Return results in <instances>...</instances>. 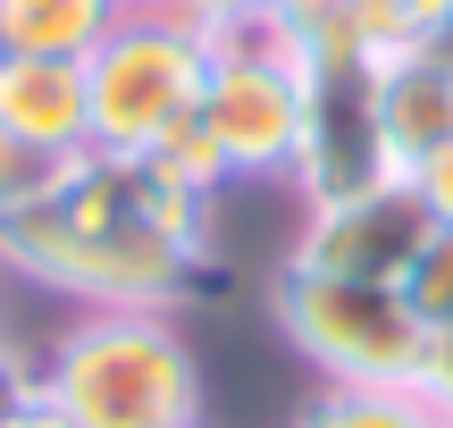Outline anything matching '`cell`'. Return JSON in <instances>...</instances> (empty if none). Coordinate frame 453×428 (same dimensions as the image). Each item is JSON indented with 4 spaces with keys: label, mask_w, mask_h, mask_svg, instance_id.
<instances>
[{
    "label": "cell",
    "mask_w": 453,
    "mask_h": 428,
    "mask_svg": "<svg viewBox=\"0 0 453 428\" xmlns=\"http://www.w3.org/2000/svg\"><path fill=\"white\" fill-rule=\"evenodd\" d=\"M0 261L93 311H168L219 278L211 194L177 185L160 160L84 151L34 210L0 218Z\"/></svg>",
    "instance_id": "obj_1"
},
{
    "label": "cell",
    "mask_w": 453,
    "mask_h": 428,
    "mask_svg": "<svg viewBox=\"0 0 453 428\" xmlns=\"http://www.w3.org/2000/svg\"><path fill=\"white\" fill-rule=\"evenodd\" d=\"M76 428H202V370L160 311H93L34 370Z\"/></svg>",
    "instance_id": "obj_2"
},
{
    "label": "cell",
    "mask_w": 453,
    "mask_h": 428,
    "mask_svg": "<svg viewBox=\"0 0 453 428\" xmlns=\"http://www.w3.org/2000/svg\"><path fill=\"white\" fill-rule=\"evenodd\" d=\"M84 93H93V151L118 160H151L202 118L211 93V34L194 9H127L110 42L84 59Z\"/></svg>",
    "instance_id": "obj_3"
},
{
    "label": "cell",
    "mask_w": 453,
    "mask_h": 428,
    "mask_svg": "<svg viewBox=\"0 0 453 428\" xmlns=\"http://www.w3.org/2000/svg\"><path fill=\"white\" fill-rule=\"evenodd\" d=\"M277 328L294 336L311 370H327V386H411L428 328L403 311L395 286L361 278H319V269H277Z\"/></svg>",
    "instance_id": "obj_4"
},
{
    "label": "cell",
    "mask_w": 453,
    "mask_h": 428,
    "mask_svg": "<svg viewBox=\"0 0 453 428\" xmlns=\"http://www.w3.org/2000/svg\"><path fill=\"white\" fill-rule=\"evenodd\" d=\"M387 126H378V76L353 59H311L303 84V151H294V185H303V210L311 202H344V194H370V185H395Z\"/></svg>",
    "instance_id": "obj_5"
},
{
    "label": "cell",
    "mask_w": 453,
    "mask_h": 428,
    "mask_svg": "<svg viewBox=\"0 0 453 428\" xmlns=\"http://www.w3.org/2000/svg\"><path fill=\"white\" fill-rule=\"evenodd\" d=\"M437 235L420 185L395 177L370 185V194H344V202H311L303 235H294V269H319V278H361V286H395L403 294V269L420 261V244Z\"/></svg>",
    "instance_id": "obj_6"
},
{
    "label": "cell",
    "mask_w": 453,
    "mask_h": 428,
    "mask_svg": "<svg viewBox=\"0 0 453 428\" xmlns=\"http://www.w3.org/2000/svg\"><path fill=\"white\" fill-rule=\"evenodd\" d=\"M303 84L286 67H243V59H211V93H202V143L219 151L226 185L235 177H294L303 151Z\"/></svg>",
    "instance_id": "obj_7"
},
{
    "label": "cell",
    "mask_w": 453,
    "mask_h": 428,
    "mask_svg": "<svg viewBox=\"0 0 453 428\" xmlns=\"http://www.w3.org/2000/svg\"><path fill=\"white\" fill-rule=\"evenodd\" d=\"M0 126H9L17 143L50 151V160H84V151H93L84 59H9V50H0Z\"/></svg>",
    "instance_id": "obj_8"
},
{
    "label": "cell",
    "mask_w": 453,
    "mask_h": 428,
    "mask_svg": "<svg viewBox=\"0 0 453 428\" xmlns=\"http://www.w3.org/2000/svg\"><path fill=\"white\" fill-rule=\"evenodd\" d=\"M378 126H387V151L395 168H420L428 151L453 143V67L437 59V50H403L395 67H378Z\"/></svg>",
    "instance_id": "obj_9"
},
{
    "label": "cell",
    "mask_w": 453,
    "mask_h": 428,
    "mask_svg": "<svg viewBox=\"0 0 453 428\" xmlns=\"http://www.w3.org/2000/svg\"><path fill=\"white\" fill-rule=\"evenodd\" d=\"M118 0H0V50L9 59H93L118 26Z\"/></svg>",
    "instance_id": "obj_10"
},
{
    "label": "cell",
    "mask_w": 453,
    "mask_h": 428,
    "mask_svg": "<svg viewBox=\"0 0 453 428\" xmlns=\"http://www.w3.org/2000/svg\"><path fill=\"white\" fill-rule=\"evenodd\" d=\"M303 428H445L411 386H319Z\"/></svg>",
    "instance_id": "obj_11"
},
{
    "label": "cell",
    "mask_w": 453,
    "mask_h": 428,
    "mask_svg": "<svg viewBox=\"0 0 453 428\" xmlns=\"http://www.w3.org/2000/svg\"><path fill=\"white\" fill-rule=\"evenodd\" d=\"M403 311L420 319L428 336L453 328V227H437V235L420 244V261L403 269Z\"/></svg>",
    "instance_id": "obj_12"
},
{
    "label": "cell",
    "mask_w": 453,
    "mask_h": 428,
    "mask_svg": "<svg viewBox=\"0 0 453 428\" xmlns=\"http://www.w3.org/2000/svg\"><path fill=\"white\" fill-rule=\"evenodd\" d=\"M67 177V160H50V151H34V143H17L9 126H0V218H17V210H34V202L50 194V185Z\"/></svg>",
    "instance_id": "obj_13"
},
{
    "label": "cell",
    "mask_w": 453,
    "mask_h": 428,
    "mask_svg": "<svg viewBox=\"0 0 453 428\" xmlns=\"http://www.w3.org/2000/svg\"><path fill=\"white\" fill-rule=\"evenodd\" d=\"M411 395L428 403V412H437L445 428H453V328H437L420 345V370H411Z\"/></svg>",
    "instance_id": "obj_14"
},
{
    "label": "cell",
    "mask_w": 453,
    "mask_h": 428,
    "mask_svg": "<svg viewBox=\"0 0 453 428\" xmlns=\"http://www.w3.org/2000/svg\"><path fill=\"white\" fill-rule=\"evenodd\" d=\"M411 185H420L428 218H437V227H453V143H445V151H428V160L411 168Z\"/></svg>",
    "instance_id": "obj_15"
},
{
    "label": "cell",
    "mask_w": 453,
    "mask_h": 428,
    "mask_svg": "<svg viewBox=\"0 0 453 428\" xmlns=\"http://www.w3.org/2000/svg\"><path fill=\"white\" fill-rule=\"evenodd\" d=\"M26 403H34V370L17 362L9 345H0V420H9V412H26Z\"/></svg>",
    "instance_id": "obj_16"
},
{
    "label": "cell",
    "mask_w": 453,
    "mask_h": 428,
    "mask_svg": "<svg viewBox=\"0 0 453 428\" xmlns=\"http://www.w3.org/2000/svg\"><path fill=\"white\" fill-rule=\"evenodd\" d=\"M235 9H260V0H194V17L211 26V17H235Z\"/></svg>",
    "instance_id": "obj_17"
},
{
    "label": "cell",
    "mask_w": 453,
    "mask_h": 428,
    "mask_svg": "<svg viewBox=\"0 0 453 428\" xmlns=\"http://www.w3.org/2000/svg\"><path fill=\"white\" fill-rule=\"evenodd\" d=\"M428 50H437V59L453 67V17H437V26H428Z\"/></svg>",
    "instance_id": "obj_18"
},
{
    "label": "cell",
    "mask_w": 453,
    "mask_h": 428,
    "mask_svg": "<svg viewBox=\"0 0 453 428\" xmlns=\"http://www.w3.org/2000/svg\"><path fill=\"white\" fill-rule=\"evenodd\" d=\"M411 17H420V26H437V17H453V0H403Z\"/></svg>",
    "instance_id": "obj_19"
},
{
    "label": "cell",
    "mask_w": 453,
    "mask_h": 428,
    "mask_svg": "<svg viewBox=\"0 0 453 428\" xmlns=\"http://www.w3.org/2000/svg\"><path fill=\"white\" fill-rule=\"evenodd\" d=\"M118 9H194V0H118Z\"/></svg>",
    "instance_id": "obj_20"
}]
</instances>
